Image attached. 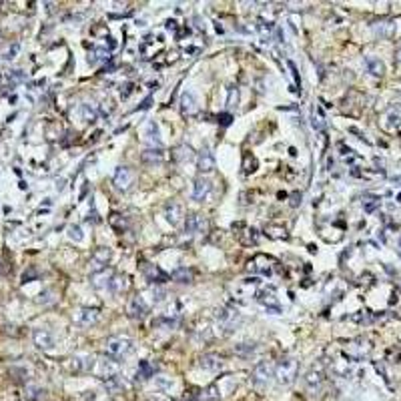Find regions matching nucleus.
I'll return each instance as SVG.
<instances>
[{
    "mask_svg": "<svg viewBox=\"0 0 401 401\" xmlns=\"http://www.w3.org/2000/svg\"><path fill=\"white\" fill-rule=\"evenodd\" d=\"M375 35L381 36V38H391L395 35V22H379L373 26Z\"/></svg>",
    "mask_w": 401,
    "mask_h": 401,
    "instance_id": "29",
    "label": "nucleus"
},
{
    "mask_svg": "<svg viewBox=\"0 0 401 401\" xmlns=\"http://www.w3.org/2000/svg\"><path fill=\"white\" fill-rule=\"evenodd\" d=\"M197 166L200 173H213L215 171V157L209 148H203L199 153V159H197Z\"/></svg>",
    "mask_w": 401,
    "mask_h": 401,
    "instance_id": "16",
    "label": "nucleus"
},
{
    "mask_svg": "<svg viewBox=\"0 0 401 401\" xmlns=\"http://www.w3.org/2000/svg\"><path fill=\"white\" fill-rule=\"evenodd\" d=\"M301 203V193H293V207H297Z\"/></svg>",
    "mask_w": 401,
    "mask_h": 401,
    "instance_id": "48",
    "label": "nucleus"
},
{
    "mask_svg": "<svg viewBox=\"0 0 401 401\" xmlns=\"http://www.w3.org/2000/svg\"><path fill=\"white\" fill-rule=\"evenodd\" d=\"M231 121H233V116H231L229 112H225V114H219V116H217V123H221L223 127H229V125H231Z\"/></svg>",
    "mask_w": 401,
    "mask_h": 401,
    "instance_id": "43",
    "label": "nucleus"
},
{
    "mask_svg": "<svg viewBox=\"0 0 401 401\" xmlns=\"http://www.w3.org/2000/svg\"><path fill=\"white\" fill-rule=\"evenodd\" d=\"M141 159L148 164H161L164 161V150L159 148V146H153V148H146L145 153L141 155Z\"/></svg>",
    "mask_w": 401,
    "mask_h": 401,
    "instance_id": "24",
    "label": "nucleus"
},
{
    "mask_svg": "<svg viewBox=\"0 0 401 401\" xmlns=\"http://www.w3.org/2000/svg\"><path fill=\"white\" fill-rule=\"evenodd\" d=\"M18 50H20V44H12V48H8L6 53H4V58H6V60H12V58L16 56V53H18Z\"/></svg>",
    "mask_w": 401,
    "mask_h": 401,
    "instance_id": "42",
    "label": "nucleus"
},
{
    "mask_svg": "<svg viewBox=\"0 0 401 401\" xmlns=\"http://www.w3.org/2000/svg\"><path fill=\"white\" fill-rule=\"evenodd\" d=\"M365 69H367V73L373 74V76H381L383 73H385V64H383L379 58H375V56H365Z\"/></svg>",
    "mask_w": 401,
    "mask_h": 401,
    "instance_id": "25",
    "label": "nucleus"
},
{
    "mask_svg": "<svg viewBox=\"0 0 401 401\" xmlns=\"http://www.w3.org/2000/svg\"><path fill=\"white\" fill-rule=\"evenodd\" d=\"M399 253H401V237H399Z\"/></svg>",
    "mask_w": 401,
    "mask_h": 401,
    "instance_id": "51",
    "label": "nucleus"
},
{
    "mask_svg": "<svg viewBox=\"0 0 401 401\" xmlns=\"http://www.w3.org/2000/svg\"><path fill=\"white\" fill-rule=\"evenodd\" d=\"M297 373H299V363L293 357H283L275 365V377L279 385H291L297 379Z\"/></svg>",
    "mask_w": 401,
    "mask_h": 401,
    "instance_id": "1",
    "label": "nucleus"
},
{
    "mask_svg": "<svg viewBox=\"0 0 401 401\" xmlns=\"http://www.w3.org/2000/svg\"><path fill=\"white\" fill-rule=\"evenodd\" d=\"M73 369L76 373H87L94 369V359L92 357H74L73 359Z\"/></svg>",
    "mask_w": 401,
    "mask_h": 401,
    "instance_id": "26",
    "label": "nucleus"
},
{
    "mask_svg": "<svg viewBox=\"0 0 401 401\" xmlns=\"http://www.w3.org/2000/svg\"><path fill=\"white\" fill-rule=\"evenodd\" d=\"M211 189H213V185H211L209 179H203V177L197 179L195 181V189H193V199L199 200V203H203V200L209 197Z\"/></svg>",
    "mask_w": 401,
    "mask_h": 401,
    "instance_id": "15",
    "label": "nucleus"
},
{
    "mask_svg": "<svg viewBox=\"0 0 401 401\" xmlns=\"http://www.w3.org/2000/svg\"><path fill=\"white\" fill-rule=\"evenodd\" d=\"M175 26H177V22H175V20H169V22H166V28H169V30H171V28H175Z\"/></svg>",
    "mask_w": 401,
    "mask_h": 401,
    "instance_id": "49",
    "label": "nucleus"
},
{
    "mask_svg": "<svg viewBox=\"0 0 401 401\" xmlns=\"http://www.w3.org/2000/svg\"><path fill=\"white\" fill-rule=\"evenodd\" d=\"M155 375V367L153 365H150L148 361H141L139 363V369H137V379H150V377H153Z\"/></svg>",
    "mask_w": 401,
    "mask_h": 401,
    "instance_id": "32",
    "label": "nucleus"
},
{
    "mask_svg": "<svg viewBox=\"0 0 401 401\" xmlns=\"http://www.w3.org/2000/svg\"><path fill=\"white\" fill-rule=\"evenodd\" d=\"M69 239L74 241V243H80L82 239H85V233H82L80 225H71L69 227Z\"/></svg>",
    "mask_w": 401,
    "mask_h": 401,
    "instance_id": "36",
    "label": "nucleus"
},
{
    "mask_svg": "<svg viewBox=\"0 0 401 401\" xmlns=\"http://www.w3.org/2000/svg\"><path fill=\"white\" fill-rule=\"evenodd\" d=\"M219 399V385H209L205 391H203V401H217Z\"/></svg>",
    "mask_w": 401,
    "mask_h": 401,
    "instance_id": "38",
    "label": "nucleus"
},
{
    "mask_svg": "<svg viewBox=\"0 0 401 401\" xmlns=\"http://www.w3.org/2000/svg\"><path fill=\"white\" fill-rule=\"evenodd\" d=\"M94 371L103 377V379H112V377H119V363H116L112 357L110 359H98L94 361Z\"/></svg>",
    "mask_w": 401,
    "mask_h": 401,
    "instance_id": "9",
    "label": "nucleus"
},
{
    "mask_svg": "<svg viewBox=\"0 0 401 401\" xmlns=\"http://www.w3.org/2000/svg\"><path fill=\"white\" fill-rule=\"evenodd\" d=\"M109 223H110V227H112L116 233H123V231L128 227L127 219H125L123 215H119V213H112V215L109 217Z\"/></svg>",
    "mask_w": 401,
    "mask_h": 401,
    "instance_id": "31",
    "label": "nucleus"
},
{
    "mask_svg": "<svg viewBox=\"0 0 401 401\" xmlns=\"http://www.w3.org/2000/svg\"><path fill=\"white\" fill-rule=\"evenodd\" d=\"M199 110V103L193 92H182L181 96V112L185 116H193Z\"/></svg>",
    "mask_w": 401,
    "mask_h": 401,
    "instance_id": "17",
    "label": "nucleus"
},
{
    "mask_svg": "<svg viewBox=\"0 0 401 401\" xmlns=\"http://www.w3.org/2000/svg\"><path fill=\"white\" fill-rule=\"evenodd\" d=\"M164 217L173 227H179L182 223V217H185V209H182V205L177 203V200H171V203H166V207H164Z\"/></svg>",
    "mask_w": 401,
    "mask_h": 401,
    "instance_id": "10",
    "label": "nucleus"
},
{
    "mask_svg": "<svg viewBox=\"0 0 401 401\" xmlns=\"http://www.w3.org/2000/svg\"><path fill=\"white\" fill-rule=\"evenodd\" d=\"M78 112H80V119L85 121V123H94V121H96V116H98L96 109L91 107L89 103H82V105L78 107Z\"/></svg>",
    "mask_w": 401,
    "mask_h": 401,
    "instance_id": "30",
    "label": "nucleus"
},
{
    "mask_svg": "<svg viewBox=\"0 0 401 401\" xmlns=\"http://www.w3.org/2000/svg\"><path fill=\"white\" fill-rule=\"evenodd\" d=\"M112 275H114V271H110V269H100V271H94L92 275H91V283H92V287L94 289H109V285H110V279H112Z\"/></svg>",
    "mask_w": 401,
    "mask_h": 401,
    "instance_id": "13",
    "label": "nucleus"
},
{
    "mask_svg": "<svg viewBox=\"0 0 401 401\" xmlns=\"http://www.w3.org/2000/svg\"><path fill=\"white\" fill-rule=\"evenodd\" d=\"M127 313L132 319H143V317L148 313V307L145 303V299L141 295H135L130 301H128V307H127Z\"/></svg>",
    "mask_w": 401,
    "mask_h": 401,
    "instance_id": "11",
    "label": "nucleus"
},
{
    "mask_svg": "<svg viewBox=\"0 0 401 401\" xmlns=\"http://www.w3.org/2000/svg\"><path fill=\"white\" fill-rule=\"evenodd\" d=\"M110 257H112V251H110L109 247H98V249H94V253H92V257H91L92 267H94L96 271L105 269L107 263L110 261Z\"/></svg>",
    "mask_w": 401,
    "mask_h": 401,
    "instance_id": "14",
    "label": "nucleus"
},
{
    "mask_svg": "<svg viewBox=\"0 0 401 401\" xmlns=\"http://www.w3.org/2000/svg\"><path fill=\"white\" fill-rule=\"evenodd\" d=\"M379 205H381L379 197H373V195H369V197H367V200H363V209H365V213H373Z\"/></svg>",
    "mask_w": 401,
    "mask_h": 401,
    "instance_id": "37",
    "label": "nucleus"
},
{
    "mask_svg": "<svg viewBox=\"0 0 401 401\" xmlns=\"http://www.w3.org/2000/svg\"><path fill=\"white\" fill-rule=\"evenodd\" d=\"M275 259L267 257V255H257L249 261V271H253L257 275H263V277H271L273 271H275Z\"/></svg>",
    "mask_w": 401,
    "mask_h": 401,
    "instance_id": "5",
    "label": "nucleus"
},
{
    "mask_svg": "<svg viewBox=\"0 0 401 401\" xmlns=\"http://www.w3.org/2000/svg\"><path fill=\"white\" fill-rule=\"evenodd\" d=\"M28 399H32V401H40V399H44V391L38 389V387H30V389H28Z\"/></svg>",
    "mask_w": 401,
    "mask_h": 401,
    "instance_id": "41",
    "label": "nucleus"
},
{
    "mask_svg": "<svg viewBox=\"0 0 401 401\" xmlns=\"http://www.w3.org/2000/svg\"><path fill=\"white\" fill-rule=\"evenodd\" d=\"M253 351H255V345L253 343H241V345H237V353L239 355H251V353H253Z\"/></svg>",
    "mask_w": 401,
    "mask_h": 401,
    "instance_id": "40",
    "label": "nucleus"
},
{
    "mask_svg": "<svg viewBox=\"0 0 401 401\" xmlns=\"http://www.w3.org/2000/svg\"><path fill=\"white\" fill-rule=\"evenodd\" d=\"M397 60H399V62H401V48H399V50H397Z\"/></svg>",
    "mask_w": 401,
    "mask_h": 401,
    "instance_id": "50",
    "label": "nucleus"
},
{
    "mask_svg": "<svg viewBox=\"0 0 401 401\" xmlns=\"http://www.w3.org/2000/svg\"><path fill=\"white\" fill-rule=\"evenodd\" d=\"M150 103H153V96H146V98L143 100V103L139 105V109H137V110H145V109H148V107H150Z\"/></svg>",
    "mask_w": 401,
    "mask_h": 401,
    "instance_id": "44",
    "label": "nucleus"
},
{
    "mask_svg": "<svg viewBox=\"0 0 401 401\" xmlns=\"http://www.w3.org/2000/svg\"><path fill=\"white\" fill-rule=\"evenodd\" d=\"M399 125H401V109L391 107V109L385 112V116H383V127L389 128V130H393V128H397Z\"/></svg>",
    "mask_w": 401,
    "mask_h": 401,
    "instance_id": "22",
    "label": "nucleus"
},
{
    "mask_svg": "<svg viewBox=\"0 0 401 401\" xmlns=\"http://www.w3.org/2000/svg\"><path fill=\"white\" fill-rule=\"evenodd\" d=\"M146 139L153 143V145H157L159 148H161V145H163V139H161V128H159V123H155V121H148L146 123Z\"/></svg>",
    "mask_w": 401,
    "mask_h": 401,
    "instance_id": "27",
    "label": "nucleus"
},
{
    "mask_svg": "<svg viewBox=\"0 0 401 401\" xmlns=\"http://www.w3.org/2000/svg\"><path fill=\"white\" fill-rule=\"evenodd\" d=\"M130 92H132V85H130V82H128V85H125V87L121 89V96H123V98H127V96H128Z\"/></svg>",
    "mask_w": 401,
    "mask_h": 401,
    "instance_id": "45",
    "label": "nucleus"
},
{
    "mask_svg": "<svg viewBox=\"0 0 401 401\" xmlns=\"http://www.w3.org/2000/svg\"><path fill=\"white\" fill-rule=\"evenodd\" d=\"M128 289V277L127 275H121V273H114L112 279H110V285H109V291L114 293V295H119L123 291Z\"/></svg>",
    "mask_w": 401,
    "mask_h": 401,
    "instance_id": "23",
    "label": "nucleus"
},
{
    "mask_svg": "<svg viewBox=\"0 0 401 401\" xmlns=\"http://www.w3.org/2000/svg\"><path fill=\"white\" fill-rule=\"evenodd\" d=\"M257 301L261 305H265V309L273 313V315H279L281 313V307L277 303V297H275V287H267V289H261L257 293Z\"/></svg>",
    "mask_w": 401,
    "mask_h": 401,
    "instance_id": "7",
    "label": "nucleus"
},
{
    "mask_svg": "<svg viewBox=\"0 0 401 401\" xmlns=\"http://www.w3.org/2000/svg\"><path fill=\"white\" fill-rule=\"evenodd\" d=\"M195 157V150L191 145H179L175 150H173V159L175 161H181V163H185V161H191Z\"/></svg>",
    "mask_w": 401,
    "mask_h": 401,
    "instance_id": "28",
    "label": "nucleus"
},
{
    "mask_svg": "<svg viewBox=\"0 0 401 401\" xmlns=\"http://www.w3.org/2000/svg\"><path fill=\"white\" fill-rule=\"evenodd\" d=\"M321 385H323V373H321V369H311V371L305 375V387H307L311 393H315Z\"/></svg>",
    "mask_w": 401,
    "mask_h": 401,
    "instance_id": "19",
    "label": "nucleus"
},
{
    "mask_svg": "<svg viewBox=\"0 0 401 401\" xmlns=\"http://www.w3.org/2000/svg\"><path fill=\"white\" fill-rule=\"evenodd\" d=\"M275 377V367L269 363V361H259L255 365L253 373H251V379H253V385L263 389L271 383V379Z\"/></svg>",
    "mask_w": 401,
    "mask_h": 401,
    "instance_id": "4",
    "label": "nucleus"
},
{
    "mask_svg": "<svg viewBox=\"0 0 401 401\" xmlns=\"http://www.w3.org/2000/svg\"><path fill=\"white\" fill-rule=\"evenodd\" d=\"M32 341H35V345L42 351L53 349V345H55V337L48 329H35V333H32Z\"/></svg>",
    "mask_w": 401,
    "mask_h": 401,
    "instance_id": "12",
    "label": "nucleus"
},
{
    "mask_svg": "<svg viewBox=\"0 0 401 401\" xmlns=\"http://www.w3.org/2000/svg\"><path fill=\"white\" fill-rule=\"evenodd\" d=\"M237 103H239V91H237V87H231V89H229V98H227V107H229V109H235Z\"/></svg>",
    "mask_w": 401,
    "mask_h": 401,
    "instance_id": "39",
    "label": "nucleus"
},
{
    "mask_svg": "<svg viewBox=\"0 0 401 401\" xmlns=\"http://www.w3.org/2000/svg\"><path fill=\"white\" fill-rule=\"evenodd\" d=\"M215 321L219 325V329H223V333H233L239 325H241V313L233 307H221L215 313Z\"/></svg>",
    "mask_w": 401,
    "mask_h": 401,
    "instance_id": "2",
    "label": "nucleus"
},
{
    "mask_svg": "<svg viewBox=\"0 0 401 401\" xmlns=\"http://www.w3.org/2000/svg\"><path fill=\"white\" fill-rule=\"evenodd\" d=\"M199 365L203 367V369H207V371H219L223 367V359L219 355H215V353H207V355L200 357Z\"/></svg>",
    "mask_w": 401,
    "mask_h": 401,
    "instance_id": "20",
    "label": "nucleus"
},
{
    "mask_svg": "<svg viewBox=\"0 0 401 401\" xmlns=\"http://www.w3.org/2000/svg\"><path fill=\"white\" fill-rule=\"evenodd\" d=\"M74 323L76 325H82V327H91V325H96L98 319H100V311L98 309H91V307H82L74 313Z\"/></svg>",
    "mask_w": 401,
    "mask_h": 401,
    "instance_id": "8",
    "label": "nucleus"
},
{
    "mask_svg": "<svg viewBox=\"0 0 401 401\" xmlns=\"http://www.w3.org/2000/svg\"><path fill=\"white\" fill-rule=\"evenodd\" d=\"M105 351H107L109 357L121 359V357L128 355L132 351V341L128 337H123V335H112L105 341Z\"/></svg>",
    "mask_w": 401,
    "mask_h": 401,
    "instance_id": "3",
    "label": "nucleus"
},
{
    "mask_svg": "<svg viewBox=\"0 0 401 401\" xmlns=\"http://www.w3.org/2000/svg\"><path fill=\"white\" fill-rule=\"evenodd\" d=\"M265 233H267L269 237H275V239H285V237H287L285 227H277V225H267V227H265Z\"/></svg>",
    "mask_w": 401,
    "mask_h": 401,
    "instance_id": "35",
    "label": "nucleus"
},
{
    "mask_svg": "<svg viewBox=\"0 0 401 401\" xmlns=\"http://www.w3.org/2000/svg\"><path fill=\"white\" fill-rule=\"evenodd\" d=\"M91 207H92V213H89V223H98L100 219H98V215L94 211V205H91Z\"/></svg>",
    "mask_w": 401,
    "mask_h": 401,
    "instance_id": "47",
    "label": "nucleus"
},
{
    "mask_svg": "<svg viewBox=\"0 0 401 401\" xmlns=\"http://www.w3.org/2000/svg\"><path fill=\"white\" fill-rule=\"evenodd\" d=\"M143 271H145V275H146V279H148L150 283H164V281H169V275H166L164 271H161L159 267H155V265L145 263V265H143Z\"/></svg>",
    "mask_w": 401,
    "mask_h": 401,
    "instance_id": "18",
    "label": "nucleus"
},
{
    "mask_svg": "<svg viewBox=\"0 0 401 401\" xmlns=\"http://www.w3.org/2000/svg\"><path fill=\"white\" fill-rule=\"evenodd\" d=\"M107 58H109V50L107 48H92L89 53V62L91 64H98V62H103Z\"/></svg>",
    "mask_w": 401,
    "mask_h": 401,
    "instance_id": "33",
    "label": "nucleus"
},
{
    "mask_svg": "<svg viewBox=\"0 0 401 401\" xmlns=\"http://www.w3.org/2000/svg\"><path fill=\"white\" fill-rule=\"evenodd\" d=\"M173 279L179 283H191L193 281V271L187 269V267H179V269L173 273Z\"/></svg>",
    "mask_w": 401,
    "mask_h": 401,
    "instance_id": "34",
    "label": "nucleus"
},
{
    "mask_svg": "<svg viewBox=\"0 0 401 401\" xmlns=\"http://www.w3.org/2000/svg\"><path fill=\"white\" fill-rule=\"evenodd\" d=\"M153 295H155L153 299L157 301V303H159V301H163V299H164V291H163V289H153Z\"/></svg>",
    "mask_w": 401,
    "mask_h": 401,
    "instance_id": "46",
    "label": "nucleus"
},
{
    "mask_svg": "<svg viewBox=\"0 0 401 401\" xmlns=\"http://www.w3.org/2000/svg\"><path fill=\"white\" fill-rule=\"evenodd\" d=\"M205 227V219L200 215H189L187 221H185V233H189V235H195V233H200Z\"/></svg>",
    "mask_w": 401,
    "mask_h": 401,
    "instance_id": "21",
    "label": "nucleus"
},
{
    "mask_svg": "<svg viewBox=\"0 0 401 401\" xmlns=\"http://www.w3.org/2000/svg\"><path fill=\"white\" fill-rule=\"evenodd\" d=\"M132 181H135V173H132L130 166H119V169L114 171V177H112V185L116 191H128Z\"/></svg>",
    "mask_w": 401,
    "mask_h": 401,
    "instance_id": "6",
    "label": "nucleus"
}]
</instances>
